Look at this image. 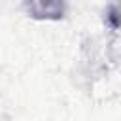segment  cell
Wrapping results in <instances>:
<instances>
[{"label":"cell","mask_w":121,"mask_h":121,"mask_svg":"<svg viewBox=\"0 0 121 121\" xmlns=\"http://www.w3.org/2000/svg\"><path fill=\"white\" fill-rule=\"evenodd\" d=\"M106 21L112 28H119L121 26V4H113L110 6L108 9V15H106Z\"/></svg>","instance_id":"obj_2"},{"label":"cell","mask_w":121,"mask_h":121,"mask_svg":"<svg viewBox=\"0 0 121 121\" xmlns=\"http://www.w3.org/2000/svg\"><path fill=\"white\" fill-rule=\"evenodd\" d=\"M28 17L38 21H59L66 13V0H25Z\"/></svg>","instance_id":"obj_1"}]
</instances>
